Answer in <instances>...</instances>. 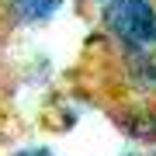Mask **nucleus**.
<instances>
[{"mask_svg": "<svg viewBox=\"0 0 156 156\" xmlns=\"http://www.w3.org/2000/svg\"><path fill=\"white\" fill-rule=\"evenodd\" d=\"M97 21L118 52L156 49V0H111L97 11Z\"/></svg>", "mask_w": 156, "mask_h": 156, "instance_id": "1", "label": "nucleus"}, {"mask_svg": "<svg viewBox=\"0 0 156 156\" xmlns=\"http://www.w3.org/2000/svg\"><path fill=\"white\" fill-rule=\"evenodd\" d=\"M111 125L128 142L156 149V101L153 97H135V101L115 104L111 108Z\"/></svg>", "mask_w": 156, "mask_h": 156, "instance_id": "2", "label": "nucleus"}, {"mask_svg": "<svg viewBox=\"0 0 156 156\" xmlns=\"http://www.w3.org/2000/svg\"><path fill=\"white\" fill-rule=\"evenodd\" d=\"M118 73H122V83L135 97L156 101V49L153 52H118Z\"/></svg>", "mask_w": 156, "mask_h": 156, "instance_id": "3", "label": "nucleus"}, {"mask_svg": "<svg viewBox=\"0 0 156 156\" xmlns=\"http://www.w3.org/2000/svg\"><path fill=\"white\" fill-rule=\"evenodd\" d=\"M62 7H66V0H4L7 21H11V24H21V28L49 24Z\"/></svg>", "mask_w": 156, "mask_h": 156, "instance_id": "4", "label": "nucleus"}, {"mask_svg": "<svg viewBox=\"0 0 156 156\" xmlns=\"http://www.w3.org/2000/svg\"><path fill=\"white\" fill-rule=\"evenodd\" d=\"M7 156H56V153H52L49 146H21V149H14Z\"/></svg>", "mask_w": 156, "mask_h": 156, "instance_id": "5", "label": "nucleus"}, {"mask_svg": "<svg viewBox=\"0 0 156 156\" xmlns=\"http://www.w3.org/2000/svg\"><path fill=\"white\" fill-rule=\"evenodd\" d=\"M80 4H83V7H97V11H101V7L111 4V0H80Z\"/></svg>", "mask_w": 156, "mask_h": 156, "instance_id": "6", "label": "nucleus"}, {"mask_svg": "<svg viewBox=\"0 0 156 156\" xmlns=\"http://www.w3.org/2000/svg\"><path fill=\"white\" fill-rule=\"evenodd\" d=\"M125 156H156V153H149L146 146H139V153H125Z\"/></svg>", "mask_w": 156, "mask_h": 156, "instance_id": "7", "label": "nucleus"}]
</instances>
